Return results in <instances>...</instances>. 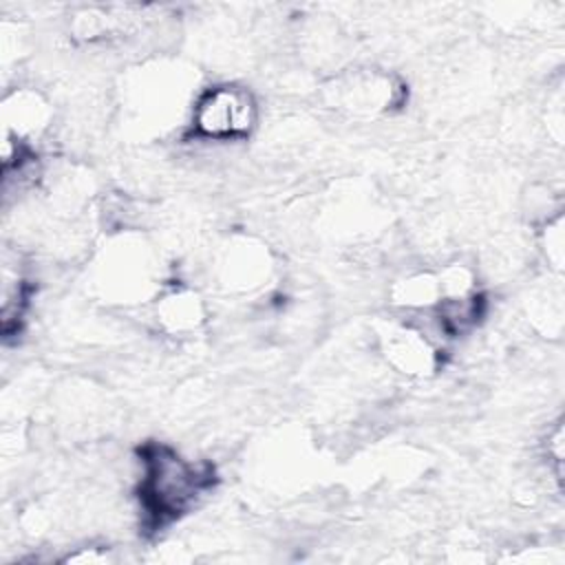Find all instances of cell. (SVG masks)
Listing matches in <instances>:
<instances>
[{
    "instance_id": "1",
    "label": "cell",
    "mask_w": 565,
    "mask_h": 565,
    "mask_svg": "<svg viewBox=\"0 0 565 565\" xmlns=\"http://www.w3.org/2000/svg\"><path fill=\"white\" fill-rule=\"evenodd\" d=\"M139 461V505L154 527L188 514L214 486L210 461L185 457L166 444H148Z\"/></svg>"
},
{
    "instance_id": "2",
    "label": "cell",
    "mask_w": 565,
    "mask_h": 565,
    "mask_svg": "<svg viewBox=\"0 0 565 565\" xmlns=\"http://www.w3.org/2000/svg\"><path fill=\"white\" fill-rule=\"evenodd\" d=\"M88 282L95 296L108 305L152 302L163 289L159 252L141 234L121 230L95 252Z\"/></svg>"
},
{
    "instance_id": "3",
    "label": "cell",
    "mask_w": 565,
    "mask_h": 565,
    "mask_svg": "<svg viewBox=\"0 0 565 565\" xmlns=\"http://www.w3.org/2000/svg\"><path fill=\"white\" fill-rule=\"evenodd\" d=\"M192 84L188 82V71L177 64L152 62L135 71L124 88L126 110L135 124L143 128H168L188 102L192 104Z\"/></svg>"
},
{
    "instance_id": "4",
    "label": "cell",
    "mask_w": 565,
    "mask_h": 565,
    "mask_svg": "<svg viewBox=\"0 0 565 565\" xmlns=\"http://www.w3.org/2000/svg\"><path fill=\"white\" fill-rule=\"evenodd\" d=\"M258 124V102L238 84H214L196 93L190 108V132L203 141H238Z\"/></svg>"
},
{
    "instance_id": "5",
    "label": "cell",
    "mask_w": 565,
    "mask_h": 565,
    "mask_svg": "<svg viewBox=\"0 0 565 565\" xmlns=\"http://www.w3.org/2000/svg\"><path fill=\"white\" fill-rule=\"evenodd\" d=\"M276 274L271 249L247 234H234L212 256V278L234 296H252L263 291Z\"/></svg>"
},
{
    "instance_id": "6",
    "label": "cell",
    "mask_w": 565,
    "mask_h": 565,
    "mask_svg": "<svg viewBox=\"0 0 565 565\" xmlns=\"http://www.w3.org/2000/svg\"><path fill=\"white\" fill-rule=\"evenodd\" d=\"M402 95L399 82L391 73L375 68L344 71L324 86V99L331 108L360 119L391 113Z\"/></svg>"
},
{
    "instance_id": "7",
    "label": "cell",
    "mask_w": 565,
    "mask_h": 565,
    "mask_svg": "<svg viewBox=\"0 0 565 565\" xmlns=\"http://www.w3.org/2000/svg\"><path fill=\"white\" fill-rule=\"evenodd\" d=\"M386 364L406 377H428L439 366V351L430 335L408 322L388 324L380 333Z\"/></svg>"
},
{
    "instance_id": "8",
    "label": "cell",
    "mask_w": 565,
    "mask_h": 565,
    "mask_svg": "<svg viewBox=\"0 0 565 565\" xmlns=\"http://www.w3.org/2000/svg\"><path fill=\"white\" fill-rule=\"evenodd\" d=\"M2 124V139H11L15 143L33 148V143L40 141L44 132L51 128L53 108L40 90L22 86L4 95Z\"/></svg>"
},
{
    "instance_id": "9",
    "label": "cell",
    "mask_w": 565,
    "mask_h": 565,
    "mask_svg": "<svg viewBox=\"0 0 565 565\" xmlns=\"http://www.w3.org/2000/svg\"><path fill=\"white\" fill-rule=\"evenodd\" d=\"M157 327L168 335H192L207 320V305L203 296L185 285L161 289L152 300Z\"/></svg>"
},
{
    "instance_id": "10",
    "label": "cell",
    "mask_w": 565,
    "mask_h": 565,
    "mask_svg": "<svg viewBox=\"0 0 565 565\" xmlns=\"http://www.w3.org/2000/svg\"><path fill=\"white\" fill-rule=\"evenodd\" d=\"M391 300L408 313L433 311L441 302L437 271H413L397 278L391 287Z\"/></svg>"
},
{
    "instance_id": "11",
    "label": "cell",
    "mask_w": 565,
    "mask_h": 565,
    "mask_svg": "<svg viewBox=\"0 0 565 565\" xmlns=\"http://www.w3.org/2000/svg\"><path fill=\"white\" fill-rule=\"evenodd\" d=\"M539 249L547 263V269L556 276L563 274L565 263V236H563V212L541 221L539 230Z\"/></svg>"
},
{
    "instance_id": "12",
    "label": "cell",
    "mask_w": 565,
    "mask_h": 565,
    "mask_svg": "<svg viewBox=\"0 0 565 565\" xmlns=\"http://www.w3.org/2000/svg\"><path fill=\"white\" fill-rule=\"evenodd\" d=\"M527 316L532 322L547 331V335H558L563 327V300L561 291L556 289H543L532 296V305L527 307Z\"/></svg>"
},
{
    "instance_id": "13",
    "label": "cell",
    "mask_w": 565,
    "mask_h": 565,
    "mask_svg": "<svg viewBox=\"0 0 565 565\" xmlns=\"http://www.w3.org/2000/svg\"><path fill=\"white\" fill-rule=\"evenodd\" d=\"M565 433H563V422H554L552 428L547 430L545 439H543V457L547 461V472L554 477L556 486L561 488L563 483V457H565V448L563 441Z\"/></svg>"
},
{
    "instance_id": "14",
    "label": "cell",
    "mask_w": 565,
    "mask_h": 565,
    "mask_svg": "<svg viewBox=\"0 0 565 565\" xmlns=\"http://www.w3.org/2000/svg\"><path fill=\"white\" fill-rule=\"evenodd\" d=\"M68 563H106L110 561L108 552L102 547H79V552L66 556Z\"/></svg>"
}]
</instances>
